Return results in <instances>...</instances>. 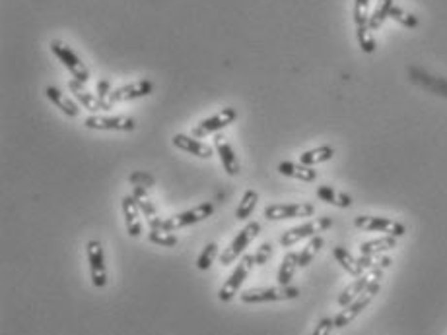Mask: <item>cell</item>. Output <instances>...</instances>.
<instances>
[{
  "instance_id": "cell-1",
  "label": "cell",
  "mask_w": 447,
  "mask_h": 335,
  "mask_svg": "<svg viewBox=\"0 0 447 335\" xmlns=\"http://www.w3.org/2000/svg\"><path fill=\"white\" fill-rule=\"evenodd\" d=\"M381 277H383V269L371 280V283L367 285L366 290L354 302H350L348 306H344L343 310L334 316V327H346V325L352 324L356 318L366 310L367 306H369V302L378 297L379 289H381Z\"/></svg>"
},
{
  "instance_id": "cell-2",
  "label": "cell",
  "mask_w": 447,
  "mask_h": 335,
  "mask_svg": "<svg viewBox=\"0 0 447 335\" xmlns=\"http://www.w3.org/2000/svg\"><path fill=\"white\" fill-rule=\"evenodd\" d=\"M299 297L298 287L292 285H278V287H259V289H247L240 295L241 302L245 304H264V302L294 301Z\"/></svg>"
},
{
  "instance_id": "cell-3",
  "label": "cell",
  "mask_w": 447,
  "mask_h": 335,
  "mask_svg": "<svg viewBox=\"0 0 447 335\" xmlns=\"http://www.w3.org/2000/svg\"><path fill=\"white\" fill-rule=\"evenodd\" d=\"M257 264H255V256L253 254H243L240 258V262H238V266L236 269L231 271V275H229L226 283L220 287L218 290V301L220 302H231L236 299V295L240 293L241 285L245 283L247 280V275L251 273V269L255 268Z\"/></svg>"
},
{
  "instance_id": "cell-4",
  "label": "cell",
  "mask_w": 447,
  "mask_h": 335,
  "mask_svg": "<svg viewBox=\"0 0 447 335\" xmlns=\"http://www.w3.org/2000/svg\"><path fill=\"white\" fill-rule=\"evenodd\" d=\"M259 233H261V223H259V221H251V223L245 225L240 233L236 235V238L229 243V246H226V248L220 252V262H222V266H229L231 262H236L238 258L243 256L245 250H247V246L251 245L253 240L259 236Z\"/></svg>"
},
{
  "instance_id": "cell-5",
  "label": "cell",
  "mask_w": 447,
  "mask_h": 335,
  "mask_svg": "<svg viewBox=\"0 0 447 335\" xmlns=\"http://www.w3.org/2000/svg\"><path fill=\"white\" fill-rule=\"evenodd\" d=\"M333 227V219L331 217H317V219H313L310 223H303L298 225V227H292V229H288L284 231L280 238H278V243L280 246H294L299 240H303V238H313V236H317L323 231H329Z\"/></svg>"
},
{
  "instance_id": "cell-6",
  "label": "cell",
  "mask_w": 447,
  "mask_h": 335,
  "mask_svg": "<svg viewBox=\"0 0 447 335\" xmlns=\"http://www.w3.org/2000/svg\"><path fill=\"white\" fill-rule=\"evenodd\" d=\"M49 47H51V53L57 56L58 60H60V64L69 70L70 74L74 76V79H78L82 84H86V82L90 79V70H88V66L82 62L80 56L76 55L67 43L55 39V41H51V45Z\"/></svg>"
},
{
  "instance_id": "cell-7",
  "label": "cell",
  "mask_w": 447,
  "mask_h": 335,
  "mask_svg": "<svg viewBox=\"0 0 447 335\" xmlns=\"http://www.w3.org/2000/svg\"><path fill=\"white\" fill-rule=\"evenodd\" d=\"M212 213H214V203H210V201L200 203V206H196L193 210L175 213L172 217L163 219L160 231H177V229H183V227H189V225L200 223V221L208 219Z\"/></svg>"
},
{
  "instance_id": "cell-8",
  "label": "cell",
  "mask_w": 447,
  "mask_h": 335,
  "mask_svg": "<svg viewBox=\"0 0 447 335\" xmlns=\"http://www.w3.org/2000/svg\"><path fill=\"white\" fill-rule=\"evenodd\" d=\"M354 227L366 233H383L397 238L406 233V227L399 221H393L387 217H376V215H358L354 219Z\"/></svg>"
},
{
  "instance_id": "cell-9",
  "label": "cell",
  "mask_w": 447,
  "mask_h": 335,
  "mask_svg": "<svg viewBox=\"0 0 447 335\" xmlns=\"http://www.w3.org/2000/svg\"><path fill=\"white\" fill-rule=\"evenodd\" d=\"M315 213V206L310 201L299 203H271L264 208L263 215L268 221H284L296 217H311Z\"/></svg>"
},
{
  "instance_id": "cell-10",
  "label": "cell",
  "mask_w": 447,
  "mask_h": 335,
  "mask_svg": "<svg viewBox=\"0 0 447 335\" xmlns=\"http://www.w3.org/2000/svg\"><path fill=\"white\" fill-rule=\"evenodd\" d=\"M238 121V111L233 107H224L222 111L214 112L212 116L203 119L200 123L193 128V136L195 138H207L208 134H216L220 130L228 128L229 124Z\"/></svg>"
},
{
  "instance_id": "cell-11",
  "label": "cell",
  "mask_w": 447,
  "mask_h": 335,
  "mask_svg": "<svg viewBox=\"0 0 447 335\" xmlns=\"http://www.w3.org/2000/svg\"><path fill=\"white\" fill-rule=\"evenodd\" d=\"M86 256H88V264H90V277H92L93 287L95 289L107 287V266H105L102 243L90 240L86 246Z\"/></svg>"
},
{
  "instance_id": "cell-12",
  "label": "cell",
  "mask_w": 447,
  "mask_h": 335,
  "mask_svg": "<svg viewBox=\"0 0 447 335\" xmlns=\"http://www.w3.org/2000/svg\"><path fill=\"white\" fill-rule=\"evenodd\" d=\"M84 126L90 130H115V132H133L137 128V121L133 116H104V114H90Z\"/></svg>"
},
{
  "instance_id": "cell-13",
  "label": "cell",
  "mask_w": 447,
  "mask_h": 335,
  "mask_svg": "<svg viewBox=\"0 0 447 335\" xmlns=\"http://www.w3.org/2000/svg\"><path fill=\"white\" fill-rule=\"evenodd\" d=\"M69 90L72 91V95H74L76 99L80 101L82 107H86L92 114H98L100 111H111V109H113V103H111V101L100 99L98 95L90 93V91L84 88V84L78 82V79H70Z\"/></svg>"
},
{
  "instance_id": "cell-14",
  "label": "cell",
  "mask_w": 447,
  "mask_h": 335,
  "mask_svg": "<svg viewBox=\"0 0 447 335\" xmlns=\"http://www.w3.org/2000/svg\"><path fill=\"white\" fill-rule=\"evenodd\" d=\"M152 90H154V84H152L150 79H138V82L126 84V86H121V88L111 91L109 101H111V103H126V101L140 99V97L150 95Z\"/></svg>"
},
{
  "instance_id": "cell-15",
  "label": "cell",
  "mask_w": 447,
  "mask_h": 335,
  "mask_svg": "<svg viewBox=\"0 0 447 335\" xmlns=\"http://www.w3.org/2000/svg\"><path fill=\"white\" fill-rule=\"evenodd\" d=\"M121 208H123V217H125L126 235L137 238L142 235V219H140V208H138L137 200L133 194H126L121 200Z\"/></svg>"
},
{
  "instance_id": "cell-16",
  "label": "cell",
  "mask_w": 447,
  "mask_h": 335,
  "mask_svg": "<svg viewBox=\"0 0 447 335\" xmlns=\"http://www.w3.org/2000/svg\"><path fill=\"white\" fill-rule=\"evenodd\" d=\"M133 196H135V200H137L138 208H140V212L142 215L146 217V221H148L150 229L152 231H160L161 229V219L160 213H158V208L154 206V201L150 200L148 194H146V188L144 186H135L133 188Z\"/></svg>"
},
{
  "instance_id": "cell-17",
  "label": "cell",
  "mask_w": 447,
  "mask_h": 335,
  "mask_svg": "<svg viewBox=\"0 0 447 335\" xmlns=\"http://www.w3.org/2000/svg\"><path fill=\"white\" fill-rule=\"evenodd\" d=\"M379 271H381V268H378V266H376V268L369 269L367 273H364V275H360V277H358L356 281H352V283H350V285H348V287H346V289H344L343 293L339 295V304H341V306L344 308V306H348L350 302H354L356 299H358V297H360V295L366 290L367 285L371 283V280L378 275Z\"/></svg>"
},
{
  "instance_id": "cell-18",
  "label": "cell",
  "mask_w": 447,
  "mask_h": 335,
  "mask_svg": "<svg viewBox=\"0 0 447 335\" xmlns=\"http://www.w3.org/2000/svg\"><path fill=\"white\" fill-rule=\"evenodd\" d=\"M214 149H216V153H218L222 167H224V171L228 173L229 177L240 175V161H238V156H236L233 147L229 145V142L224 136L218 134L214 138Z\"/></svg>"
},
{
  "instance_id": "cell-19",
  "label": "cell",
  "mask_w": 447,
  "mask_h": 335,
  "mask_svg": "<svg viewBox=\"0 0 447 335\" xmlns=\"http://www.w3.org/2000/svg\"><path fill=\"white\" fill-rule=\"evenodd\" d=\"M172 142L177 149H181L185 153H191V156L195 157H200V159H208V157L214 156V149H212L210 145L205 144V142L196 140L195 136L175 134Z\"/></svg>"
},
{
  "instance_id": "cell-20",
  "label": "cell",
  "mask_w": 447,
  "mask_h": 335,
  "mask_svg": "<svg viewBox=\"0 0 447 335\" xmlns=\"http://www.w3.org/2000/svg\"><path fill=\"white\" fill-rule=\"evenodd\" d=\"M45 95L47 99L51 101L55 107H58V109L65 112L67 116H70V119H76V116L80 114V107L70 99L69 95H65V91H60L58 88H55V86H47Z\"/></svg>"
},
{
  "instance_id": "cell-21",
  "label": "cell",
  "mask_w": 447,
  "mask_h": 335,
  "mask_svg": "<svg viewBox=\"0 0 447 335\" xmlns=\"http://www.w3.org/2000/svg\"><path fill=\"white\" fill-rule=\"evenodd\" d=\"M278 173L284 175V177H290V179L303 180V182L317 180V171L315 169L301 165V163H292V161H280L278 163Z\"/></svg>"
},
{
  "instance_id": "cell-22",
  "label": "cell",
  "mask_w": 447,
  "mask_h": 335,
  "mask_svg": "<svg viewBox=\"0 0 447 335\" xmlns=\"http://www.w3.org/2000/svg\"><path fill=\"white\" fill-rule=\"evenodd\" d=\"M397 246V236L393 235H385L381 238H376V240H367L364 245L360 246V254L362 256H378L381 252H387V250H393Z\"/></svg>"
},
{
  "instance_id": "cell-23",
  "label": "cell",
  "mask_w": 447,
  "mask_h": 335,
  "mask_svg": "<svg viewBox=\"0 0 447 335\" xmlns=\"http://www.w3.org/2000/svg\"><path fill=\"white\" fill-rule=\"evenodd\" d=\"M333 256L334 260L343 266L352 277H360V275H364L366 271L362 269V266H360V262H358V258H354L344 246H334L333 250Z\"/></svg>"
},
{
  "instance_id": "cell-24",
  "label": "cell",
  "mask_w": 447,
  "mask_h": 335,
  "mask_svg": "<svg viewBox=\"0 0 447 335\" xmlns=\"http://www.w3.org/2000/svg\"><path fill=\"white\" fill-rule=\"evenodd\" d=\"M333 157L334 147H331V145H319V147H313L310 151H303L299 156V163L308 165V167H313V165H319V163H325V161H331Z\"/></svg>"
},
{
  "instance_id": "cell-25",
  "label": "cell",
  "mask_w": 447,
  "mask_h": 335,
  "mask_svg": "<svg viewBox=\"0 0 447 335\" xmlns=\"http://www.w3.org/2000/svg\"><path fill=\"white\" fill-rule=\"evenodd\" d=\"M298 252H288L286 256L282 258V264L278 268V273H276V280H278V285H290L292 280H294V273L298 266Z\"/></svg>"
},
{
  "instance_id": "cell-26",
  "label": "cell",
  "mask_w": 447,
  "mask_h": 335,
  "mask_svg": "<svg viewBox=\"0 0 447 335\" xmlns=\"http://www.w3.org/2000/svg\"><path fill=\"white\" fill-rule=\"evenodd\" d=\"M317 198L325 201V203L336 206V208H350V206H352V198H350L348 194L336 192L333 186H329V184H323V186L317 188Z\"/></svg>"
},
{
  "instance_id": "cell-27",
  "label": "cell",
  "mask_w": 447,
  "mask_h": 335,
  "mask_svg": "<svg viewBox=\"0 0 447 335\" xmlns=\"http://www.w3.org/2000/svg\"><path fill=\"white\" fill-rule=\"evenodd\" d=\"M411 78H413L416 84H420V86L428 88L430 91L439 93V95H446L447 97V82L446 79L432 78V76H428V74L420 72V70H416V68H411Z\"/></svg>"
},
{
  "instance_id": "cell-28",
  "label": "cell",
  "mask_w": 447,
  "mask_h": 335,
  "mask_svg": "<svg viewBox=\"0 0 447 335\" xmlns=\"http://www.w3.org/2000/svg\"><path fill=\"white\" fill-rule=\"evenodd\" d=\"M257 201H259V194L257 190H245V194L241 196L240 203H238V208H236V219L238 221H245V219H249L251 217V213L255 212V208H257Z\"/></svg>"
},
{
  "instance_id": "cell-29",
  "label": "cell",
  "mask_w": 447,
  "mask_h": 335,
  "mask_svg": "<svg viewBox=\"0 0 447 335\" xmlns=\"http://www.w3.org/2000/svg\"><path fill=\"white\" fill-rule=\"evenodd\" d=\"M395 6V0H379L376 10L369 14V29L371 32H378L379 27L385 23V20L389 18L391 8Z\"/></svg>"
},
{
  "instance_id": "cell-30",
  "label": "cell",
  "mask_w": 447,
  "mask_h": 335,
  "mask_svg": "<svg viewBox=\"0 0 447 335\" xmlns=\"http://www.w3.org/2000/svg\"><path fill=\"white\" fill-rule=\"evenodd\" d=\"M323 245H325V240H323V236H313V238H310V243L303 246V250L299 252V258H298V266L299 268H308L311 262H313V258L319 254V250L323 248Z\"/></svg>"
},
{
  "instance_id": "cell-31",
  "label": "cell",
  "mask_w": 447,
  "mask_h": 335,
  "mask_svg": "<svg viewBox=\"0 0 447 335\" xmlns=\"http://www.w3.org/2000/svg\"><path fill=\"white\" fill-rule=\"evenodd\" d=\"M356 37H358V45L364 53L371 55L376 51V39H374V32L369 29V23L356 25Z\"/></svg>"
},
{
  "instance_id": "cell-32",
  "label": "cell",
  "mask_w": 447,
  "mask_h": 335,
  "mask_svg": "<svg viewBox=\"0 0 447 335\" xmlns=\"http://www.w3.org/2000/svg\"><path fill=\"white\" fill-rule=\"evenodd\" d=\"M218 256V245L216 243H208L205 248H203V252L198 254V260H196V268L198 269H208L212 266V262L216 260Z\"/></svg>"
},
{
  "instance_id": "cell-33",
  "label": "cell",
  "mask_w": 447,
  "mask_h": 335,
  "mask_svg": "<svg viewBox=\"0 0 447 335\" xmlns=\"http://www.w3.org/2000/svg\"><path fill=\"white\" fill-rule=\"evenodd\" d=\"M389 18H393L397 23H401L404 27H409V29H414V27H418V18L411 14V12H404L399 6H393L389 12Z\"/></svg>"
},
{
  "instance_id": "cell-34",
  "label": "cell",
  "mask_w": 447,
  "mask_h": 335,
  "mask_svg": "<svg viewBox=\"0 0 447 335\" xmlns=\"http://www.w3.org/2000/svg\"><path fill=\"white\" fill-rule=\"evenodd\" d=\"M148 240L152 245L165 246V248H173V246H177V243H179L177 236L172 235L170 231H150Z\"/></svg>"
},
{
  "instance_id": "cell-35",
  "label": "cell",
  "mask_w": 447,
  "mask_h": 335,
  "mask_svg": "<svg viewBox=\"0 0 447 335\" xmlns=\"http://www.w3.org/2000/svg\"><path fill=\"white\" fill-rule=\"evenodd\" d=\"M369 0H354V23L356 25H366L369 22Z\"/></svg>"
},
{
  "instance_id": "cell-36",
  "label": "cell",
  "mask_w": 447,
  "mask_h": 335,
  "mask_svg": "<svg viewBox=\"0 0 447 335\" xmlns=\"http://www.w3.org/2000/svg\"><path fill=\"white\" fill-rule=\"evenodd\" d=\"M273 254H275L273 245H271V243H264V245L259 246L257 252L253 254V256H255V264H257V266H264V264L273 258Z\"/></svg>"
},
{
  "instance_id": "cell-37",
  "label": "cell",
  "mask_w": 447,
  "mask_h": 335,
  "mask_svg": "<svg viewBox=\"0 0 447 335\" xmlns=\"http://www.w3.org/2000/svg\"><path fill=\"white\" fill-rule=\"evenodd\" d=\"M334 327V318H321L311 335H331Z\"/></svg>"
},
{
  "instance_id": "cell-38",
  "label": "cell",
  "mask_w": 447,
  "mask_h": 335,
  "mask_svg": "<svg viewBox=\"0 0 447 335\" xmlns=\"http://www.w3.org/2000/svg\"><path fill=\"white\" fill-rule=\"evenodd\" d=\"M111 84L107 82V79H100L98 82V88H95V95L100 97V99L109 101V95H111Z\"/></svg>"
},
{
  "instance_id": "cell-39",
  "label": "cell",
  "mask_w": 447,
  "mask_h": 335,
  "mask_svg": "<svg viewBox=\"0 0 447 335\" xmlns=\"http://www.w3.org/2000/svg\"><path fill=\"white\" fill-rule=\"evenodd\" d=\"M391 264H393V260H391L389 256H383L378 260V268H381V269L391 268Z\"/></svg>"
}]
</instances>
